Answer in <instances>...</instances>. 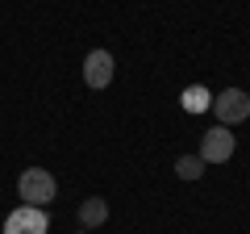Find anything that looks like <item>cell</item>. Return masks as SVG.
Instances as JSON below:
<instances>
[{"label":"cell","instance_id":"1","mask_svg":"<svg viewBox=\"0 0 250 234\" xmlns=\"http://www.w3.org/2000/svg\"><path fill=\"white\" fill-rule=\"evenodd\" d=\"M17 197H21V205L46 209L54 197H59V180H54L46 167H25V171H21V180H17Z\"/></svg>","mask_w":250,"mask_h":234},{"label":"cell","instance_id":"2","mask_svg":"<svg viewBox=\"0 0 250 234\" xmlns=\"http://www.w3.org/2000/svg\"><path fill=\"white\" fill-rule=\"evenodd\" d=\"M213 113H217V126H242L250 117V92L242 88H225L213 96Z\"/></svg>","mask_w":250,"mask_h":234},{"label":"cell","instance_id":"3","mask_svg":"<svg viewBox=\"0 0 250 234\" xmlns=\"http://www.w3.org/2000/svg\"><path fill=\"white\" fill-rule=\"evenodd\" d=\"M46 230H50V217L38 205H17L4 217V234H46Z\"/></svg>","mask_w":250,"mask_h":234},{"label":"cell","instance_id":"4","mask_svg":"<svg viewBox=\"0 0 250 234\" xmlns=\"http://www.w3.org/2000/svg\"><path fill=\"white\" fill-rule=\"evenodd\" d=\"M233 151H238V138L229 134V126H213L200 138V159L205 163H225V159H233Z\"/></svg>","mask_w":250,"mask_h":234},{"label":"cell","instance_id":"5","mask_svg":"<svg viewBox=\"0 0 250 234\" xmlns=\"http://www.w3.org/2000/svg\"><path fill=\"white\" fill-rule=\"evenodd\" d=\"M113 75H117V63H113L108 50H92L88 59H83V84H88V88H108Z\"/></svg>","mask_w":250,"mask_h":234},{"label":"cell","instance_id":"6","mask_svg":"<svg viewBox=\"0 0 250 234\" xmlns=\"http://www.w3.org/2000/svg\"><path fill=\"white\" fill-rule=\"evenodd\" d=\"M108 222V201L104 197H88L80 205V226L83 230H96V226H104Z\"/></svg>","mask_w":250,"mask_h":234},{"label":"cell","instance_id":"7","mask_svg":"<svg viewBox=\"0 0 250 234\" xmlns=\"http://www.w3.org/2000/svg\"><path fill=\"white\" fill-rule=\"evenodd\" d=\"M205 167H208V163L200 159V155H179V159H175V176H179V180H200Z\"/></svg>","mask_w":250,"mask_h":234},{"label":"cell","instance_id":"8","mask_svg":"<svg viewBox=\"0 0 250 234\" xmlns=\"http://www.w3.org/2000/svg\"><path fill=\"white\" fill-rule=\"evenodd\" d=\"M208 105H213V96H208L205 88H188L184 92V109H188V113H205Z\"/></svg>","mask_w":250,"mask_h":234}]
</instances>
